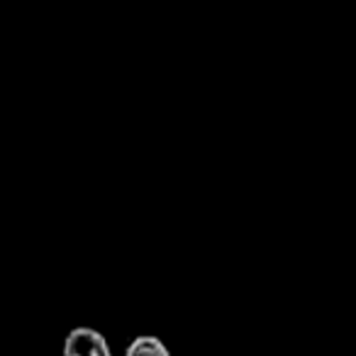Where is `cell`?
<instances>
[{
  "label": "cell",
  "mask_w": 356,
  "mask_h": 356,
  "mask_svg": "<svg viewBox=\"0 0 356 356\" xmlns=\"http://www.w3.org/2000/svg\"><path fill=\"white\" fill-rule=\"evenodd\" d=\"M64 356H113V351L98 330L76 327L64 339Z\"/></svg>",
  "instance_id": "cell-1"
},
{
  "label": "cell",
  "mask_w": 356,
  "mask_h": 356,
  "mask_svg": "<svg viewBox=\"0 0 356 356\" xmlns=\"http://www.w3.org/2000/svg\"><path fill=\"white\" fill-rule=\"evenodd\" d=\"M124 356H171V351L166 349V344L159 337L142 334L137 339H132V344L127 346Z\"/></svg>",
  "instance_id": "cell-2"
}]
</instances>
